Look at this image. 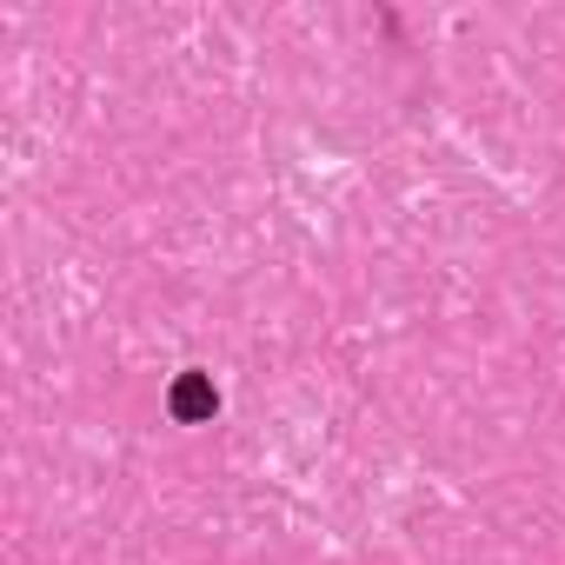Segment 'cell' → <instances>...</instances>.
<instances>
[{
  "label": "cell",
  "instance_id": "1",
  "mask_svg": "<svg viewBox=\"0 0 565 565\" xmlns=\"http://www.w3.org/2000/svg\"><path fill=\"white\" fill-rule=\"evenodd\" d=\"M213 406H220V393H213V380L206 373H180V386H173V419H213Z\"/></svg>",
  "mask_w": 565,
  "mask_h": 565
}]
</instances>
